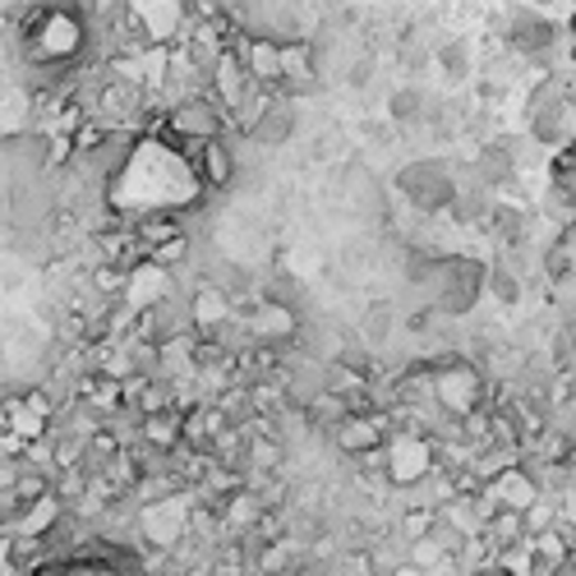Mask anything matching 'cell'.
Returning <instances> with one entry per match:
<instances>
[{
    "label": "cell",
    "mask_w": 576,
    "mask_h": 576,
    "mask_svg": "<svg viewBox=\"0 0 576 576\" xmlns=\"http://www.w3.org/2000/svg\"><path fill=\"white\" fill-rule=\"evenodd\" d=\"M148 263H158V267H166V272H180L185 263H194V240H190V231H180V235L162 240V245H153V250H148Z\"/></svg>",
    "instance_id": "277c9868"
},
{
    "label": "cell",
    "mask_w": 576,
    "mask_h": 576,
    "mask_svg": "<svg viewBox=\"0 0 576 576\" xmlns=\"http://www.w3.org/2000/svg\"><path fill=\"white\" fill-rule=\"evenodd\" d=\"M291 130H295V115H291V102H272L263 115H259V125L250 130V139L254 143H263V148H282L286 139H291Z\"/></svg>",
    "instance_id": "3957f363"
},
{
    "label": "cell",
    "mask_w": 576,
    "mask_h": 576,
    "mask_svg": "<svg viewBox=\"0 0 576 576\" xmlns=\"http://www.w3.org/2000/svg\"><path fill=\"white\" fill-rule=\"evenodd\" d=\"M387 327H392V314H387V310H370V314H365V337H370V342H387Z\"/></svg>",
    "instance_id": "8992f818"
},
{
    "label": "cell",
    "mask_w": 576,
    "mask_h": 576,
    "mask_svg": "<svg viewBox=\"0 0 576 576\" xmlns=\"http://www.w3.org/2000/svg\"><path fill=\"white\" fill-rule=\"evenodd\" d=\"M402 185H406V194H411V203L415 208H424V212H438V208H447L452 203V175H447V166L443 162H415L406 175H402Z\"/></svg>",
    "instance_id": "6da1fadb"
},
{
    "label": "cell",
    "mask_w": 576,
    "mask_h": 576,
    "mask_svg": "<svg viewBox=\"0 0 576 576\" xmlns=\"http://www.w3.org/2000/svg\"><path fill=\"white\" fill-rule=\"evenodd\" d=\"M443 65H447L452 74H466V51H462V47H447V51H443Z\"/></svg>",
    "instance_id": "ba28073f"
},
{
    "label": "cell",
    "mask_w": 576,
    "mask_h": 576,
    "mask_svg": "<svg viewBox=\"0 0 576 576\" xmlns=\"http://www.w3.org/2000/svg\"><path fill=\"white\" fill-rule=\"evenodd\" d=\"M512 42H517L522 51L549 47V42H554V23H544V19H535V14H522L517 28H512Z\"/></svg>",
    "instance_id": "5b68a950"
},
{
    "label": "cell",
    "mask_w": 576,
    "mask_h": 576,
    "mask_svg": "<svg viewBox=\"0 0 576 576\" xmlns=\"http://www.w3.org/2000/svg\"><path fill=\"white\" fill-rule=\"evenodd\" d=\"M194 166H199V175H203L208 194L231 190V180H235V171H240V162H235V148L226 143V134H218V139H203V143H199V153H194Z\"/></svg>",
    "instance_id": "7a4b0ae2"
},
{
    "label": "cell",
    "mask_w": 576,
    "mask_h": 576,
    "mask_svg": "<svg viewBox=\"0 0 576 576\" xmlns=\"http://www.w3.org/2000/svg\"><path fill=\"white\" fill-rule=\"evenodd\" d=\"M420 111V98L415 93H397V98H392V115H397V120H411Z\"/></svg>",
    "instance_id": "52a82bcc"
}]
</instances>
